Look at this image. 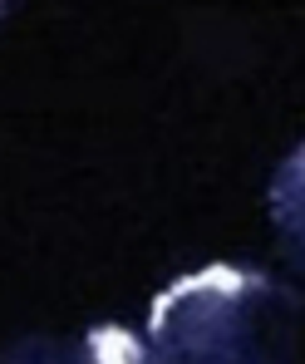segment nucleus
<instances>
[{
	"mask_svg": "<svg viewBox=\"0 0 305 364\" xmlns=\"http://www.w3.org/2000/svg\"><path fill=\"white\" fill-rule=\"evenodd\" d=\"M301 296L276 276L217 261L163 286L148 305L153 364H296Z\"/></svg>",
	"mask_w": 305,
	"mask_h": 364,
	"instance_id": "obj_1",
	"label": "nucleus"
},
{
	"mask_svg": "<svg viewBox=\"0 0 305 364\" xmlns=\"http://www.w3.org/2000/svg\"><path fill=\"white\" fill-rule=\"evenodd\" d=\"M271 207H276V227H281V242L291 256H301V153H291L276 173L271 187Z\"/></svg>",
	"mask_w": 305,
	"mask_h": 364,
	"instance_id": "obj_2",
	"label": "nucleus"
},
{
	"mask_svg": "<svg viewBox=\"0 0 305 364\" xmlns=\"http://www.w3.org/2000/svg\"><path fill=\"white\" fill-rule=\"evenodd\" d=\"M0 364H94L84 340H64V335H25L15 340Z\"/></svg>",
	"mask_w": 305,
	"mask_h": 364,
	"instance_id": "obj_3",
	"label": "nucleus"
},
{
	"mask_svg": "<svg viewBox=\"0 0 305 364\" xmlns=\"http://www.w3.org/2000/svg\"><path fill=\"white\" fill-rule=\"evenodd\" d=\"M79 340H84V350H89L94 364H153L148 360V345L133 330H123V325H94Z\"/></svg>",
	"mask_w": 305,
	"mask_h": 364,
	"instance_id": "obj_4",
	"label": "nucleus"
}]
</instances>
